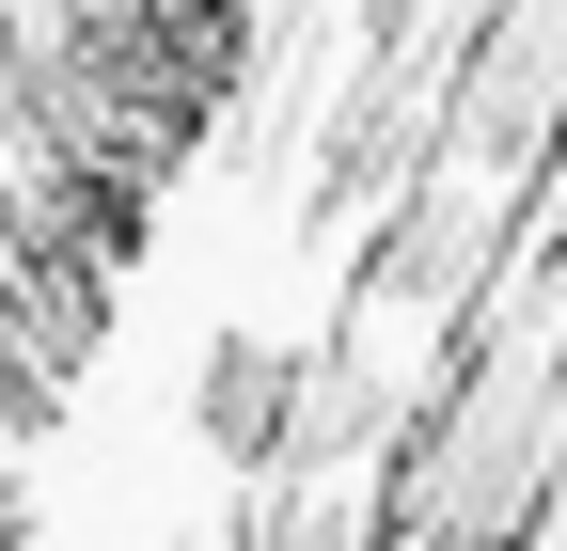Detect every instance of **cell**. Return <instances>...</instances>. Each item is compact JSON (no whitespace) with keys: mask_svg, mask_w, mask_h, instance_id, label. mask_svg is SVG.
Returning <instances> with one entry per match:
<instances>
[{"mask_svg":"<svg viewBox=\"0 0 567 551\" xmlns=\"http://www.w3.org/2000/svg\"><path fill=\"white\" fill-rule=\"evenodd\" d=\"M205 441H221L237 472L284 457V363H268V347H221V378H205Z\"/></svg>","mask_w":567,"mask_h":551,"instance_id":"1","label":"cell"}]
</instances>
